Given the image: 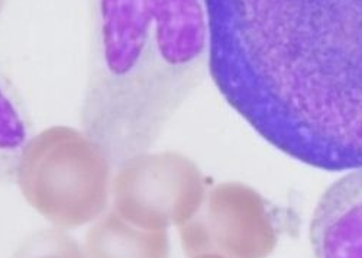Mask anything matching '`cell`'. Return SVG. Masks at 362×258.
<instances>
[{
	"mask_svg": "<svg viewBox=\"0 0 362 258\" xmlns=\"http://www.w3.org/2000/svg\"><path fill=\"white\" fill-rule=\"evenodd\" d=\"M209 73L271 146L362 167V0H204Z\"/></svg>",
	"mask_w": 362,
	"mask_h": 258,
	"instance_id": "1",
	"label": "cell"
},
{
	"mask_svg": "<svg viewBox=\"0 0 362 258\" xmlns=\"http://www.w3.org/2000/svg\"><path fill=\"white\" fill-rule=\"evenodd\" d=\"M207 71L204 0H90L83 131L116 168L154 148Z\"/></svg>",
	"mask_w": 362,
	"mask_h": 258,
	"instance_id": "2",
	"label": "cell"
},
{
	"mask_svg": "<svg viewBox=\"0 0 362 258\" xmlns=\"http://www.w3.org/2000/svg\"><path fill=\"white\" fill-rule=\"evenodd\" d=\"M112 168L105 150L84 131L51 127L29 141L16 183L26 202L54 226L76 229L106 212Z\"/></svg>",
	"mask_w": 362,
	"mask_h": 258,
	"instance_id": "3",
	"label": "cell"
},
{
	"mask_svg": "<svg viewBox=\"0 0 362 258\" xmlns=\"http://www.w3.org/2000/svg\"><path fill=\"white\" fill-rule=\"evenodd\" d=\"M207 193L197 164L175 151L144 153L116 167L113 211L129 223L167 231L189 222Z\"/></svg>",
	"mask_w": 362,
	"mask_h": 258,
	"instance_id": "4",
	"label": "cell"
},
{
	"mask_svg": "<svg viewBox=\"0 0 362 258\" xmlns=\"http://www.w3.org/2000/svg\"><path fill=\"white\" fill-rule=\"evenodd\" d=\"M178 229L189 257L268 258L279 244V225L268 200L239 182H223L207 190L197 213Z\"/></svg>",
	"mask_w": 362,
	"mask_h": 258,
	"instance_id": "5",
	"label": "cell"
},
{
	"mask_svg": "<svg viewBox=\"0 0 362 258\" xmlns=\"http://www.w3.org/2000/svg\"><path fill=\"white\" fill-rule=\"evenodd\" d=\"M310 244L316 258H362V167L325 190L310 222Z\"/></svg>",
	"mask_w": 362,
	"mask_h": 258,
	"instance_id": "6",
	"label": "cell"
},
{
	"mask_svg": "<svg viewBox=\"0 0 362 258\" xmlns=\"http://www.w3.org/2000/svg\"><path fill=\"white\" fill-rule=\"evenodd\" d=\"M84 254L86 258H170V238L167 231L135 226L110 209L87 231Z\"/></svg>",
	"mask_w": 362,
	"mask_h": 258,
	"instance_id": "7",
	"label": "cell"
},
{
	"mask_svg": "<svg viewBox=\"0 0 362 258\" xmlns=\"http://www.w3.org/2000/svg\"><path fill=\"white\" fill-rule=\"evenodd\" d=\"M33 136L31 115L0 61V184L16 183L21 158Z\"/></svg>",
	"mask_w": 362,
	"mask_h": 258,
	"instance_id": "8",
	"label": "cell"
},
{
	"mask_svg": "<svg viewBox=\"0 0 362 258\" xmlns=\"http://www.w3.org/2000/svg\"><path fill=\"white\" fill-rule=\"evenodd\" d=\"M13 258H86L78 242L59 228H48L29 235Z\"/></svg>",
	"mask_w": 362,
	"mask_h": 258,
	"instance_id": "9",
	"label": "cell"
},
{
	"mask_svg": "<svg viewBox=\"0 0 362 258\" xmlns=\"http://www.w3.org/2000/svg\"><path fill=\"white\" fill-rule=\"evenodd\" d=\"M190 258H228V257H223L219 254H199V255H193Z\"/></svg>",
	"mask_w": 362,
	"mask_h": 258,
	"instance_id": "10",
	"label": "cell"
}]
</instances>
